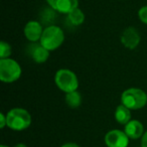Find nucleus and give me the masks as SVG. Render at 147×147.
<instances>
[{"label":"nucleus","instance_id":"f257e3e1","mask_svg":"<svg viewBox=\"0 0 147 147\" xmlns=\"http://www.w3.org/2000/svg\"><path fill=\"white\" fill-rule=\"evenodd\" d=\"M40 45L47 51H55L65 41L63 30L57 25H49L43 29L40 38Z\"/></svg>","mask_w":147,"mask_h":147},{"label":"nucleus","instance_id":"f03ea898","mask_svg":"<svg viewBox=\"0 0 147 147\" xmlns=\"http://www.w3.org/2000/svg\"><path fill=\"white\" fill-rule=\"evenodd\" d=\"M7 127L14 131H22L31 124V116L25 109L13 108L6 114Z\"/></svg>","mask_w":147,"mask_h":147},{"label":"nucleus","instance_id":"7ed1b4c3","mask_svg":"<svg viewBox=\"0 0 147 147\" xmlns=\"http://www.w3.org/2000/svg\"><path fill=\"white\" fill-rule=\"evenodd\" d=\"M121 103L130 110H139L147 104V94L139 88H129L121 95Z\"/></svg>","mask_w":147,"mask_h":147},{"label":"nucleus","instance_id":"20e7f679","mask_svg":"<svg viewBox=\"0 0 147 147\" xmlns=\"http://www.w3.org/2000/svg\"><path fill=\"white\" fill-rule=\"evenodd\" d=\"M55 83L57 87L65 94L78 91L79 80L73 71L69 69H61L55 75Z\"/></svg>","mask_w":147,"mask_h":147},{"label":"nucleus","instance_id":"39448f33","mask_svg":"<svg viewBox=\"0 0 147 147\" xmlns=\"http://www.w3.org/2000/svg\"><path fill=\"white\" fill-rule=\"evenodd\" d=\"M21 67L15 59H0V81L5 84L14 83L20 78Z\"/></svg>","mask_w":147,"mask_h":147},{"label":"nucleus","instance_id":"423d86ee","mask_svg":"<svg viewBox=\"0 0 147 147\" xmlns=\"http://www.w3.org/2000/svg\"><path fill=\"white\" fill-rule=\"evenodd\" d=\"M105 143L108 147H127L129 137L123 131L114 129L105 135Z\"/></svg>","mask_w":147,"mask_h":147},{"label":"nucleus","instance_id":"0eeeda50","mask_svg":"<svg viewBox=\"0 0 147 147\" xmlns=\"http://www.w3.org/2000/svg\"><path fill=\"white\" fill-rule=\"evenodd\" d=\"M121 42L126 49H134L138 47L140 43V33L138 32L135 27L129 26L124 29V31L121 34Z\"/></svg>","mask_w":147,"mask_h":147},{"label":"nucleus","instance_id":"6e6552de","mask_svg":"<svg viewBox=\"0 0 147 147\" xmlns=\"http://www.w3.org/2000/svg\"><path fill=\"white\" fill-rule=\"evenodd\" d=\"M47 3L57 12L69 14L74 9L78 8L79 0H45Z\"/></svg>","mask_w":147,"mask_h":147},{"label":"nucleus","instance_id":"1a4fd4ad","mask_svg":"<svg viewBox=\"0 0 147 147\" xmlns=\"http://www.w3.org/2000/svg\"><path fill=\"white\" fill-rule=\"evenodd\" d=\"M24 35L29 41L31 42H36L40 40L41 35H42L43 29L41 24L36 20H30L25 24L24 26Z\"/></svg>","mask_w":147,"mask_h":147},{"label":"nucleus","instance_id":"9d476101","mask_svg":"<svg viewBox=\"0 0 147 147\" xmlns=\"http://www.w3.org/2000/svg\"><path fill=\"white\" fill-rule=\"evenodd\" d=\"M124 132L130 139H138L144 134V127L138 120H131L125 125Z\"/></svg>","mask_w":147,"mask_h":147},{"label":"nucleus","instance_id":"9b49d317","mask_svg":"<svg viewBox=\"0 0 147 147\" xmlns=\"http://www.w3.org/2000/svg\"><path fill=\"white\" fill-rule=\"evenodd\" d=\"M30 55L32 59L37 63H43L47 61L49 57V51L39 45H30Z\"/></svg>","mask_w":147,"mask_h":147},{"label":"nucleus","instance_id":"f8f14e48","mask_svg":"<svg viewBox=\"0 0 147 147\" xmlns=\"http://www.w3.org/2000/svg\"><path fill=\"white\" fill-rule=\"evenodd\" d=\"M115 119L121 125H126L131 121V110L123 104L119 105L115 111Z\"/></svg>","mask_w":147,"mask_h":147},{"label":"nucleus","instance_id":"ddd939ff","mask_svg":"<svg viewBox=\"0 0 147 147\" xmlns=\"http://www.w3.org/2000/svg\"><path fill=\"white\" fill-rule=\"evenodd\" d=\"M65 103L69 108L76 109L78 107L81 106L82 104V96L78 91H75V92H71L65 94Z\"/></svg>","mask_w":147,"mask_h":147},{"label":"nucleus","instance_id":"4468645a","mask_svg":"<svg viewBox=\"0 0 147 147\" xmlns=\"http://www.w3.org/2000/svg\"><path fill=\"white\" fill-rule=\"evenodd\" d=\"M67 20L69 21V23H71L75 26H79V25L83 24L85 21V14L80 8L74 9L73 11L67 14Z\"/></svg>","mask_w":147,"mask_h":147},{"label":"nucleus","instance_id":"2eb2a0df","mask_svg":"<svg viewBox=\"0 0 147 147\" xmlns=\"http://www.w3.org/2000/svg\"><path fill=\"white\" fill-rule=\"evenodd\" d=\"M11 53H12V51H11L10 45L5 42V41H1L0 42V59H9Z\"/></svg>","mask_w":147,"mask_h":147},{"label":"nucleus","instance_id":"dca6fc26","mask_svg":"<svg viewBox=\"0 0 147 147\" xmlns=\"http://www.w3.org/2000/svg\"><path fill=\"white\" fill-rule=\"evenodd\" d=\"M138 17L140 21L144 24H147V6H142L138 10Z\"/></svg>","mask_w":147,"mask_h":147},{"label":"nucleus","instance_id":"f3484780","mask_svg":"<svg viewBox=\"0 0 147 147\" xmlns=\"http://www.w3.org/2000/svg\"><path fill=\"white\" fill-rule=\"evenodd\" d=\"M5 126H7L6 115H4L3 113H0V128L3 129Z\"/></svg>","mask_w":147,"mask_h":147},{"label":"nucleus","instance_id":"a211bd4d","mask_svg":"<svg viewBox=\"0 0 147 147\" xmlns=\"http://www.w3.org/2000/svg\"><path fill=\"white\" fill-rule=\"evenodd\" d=\"M141 147H147V131L141 137Z\"/></svg>","mask_w":147,"mask_h":147},{"label":"nucleus","instance_id":"6ab92c4d","mask_svg":"<svg viewBox=\"0 0 147 147\" xmlns=\"http://www.w3.org/2000/svg\"><path fill=\"white\" fill-rule=\"evenodd\" d=\"M61 147H80L77 143H73V142H69V143H65L63 144Z\"/></svg>","mask_w":147,"mask_h":147},{"label":"nucleus","instance_id":"aec40b11","mask_svg":"<svg viewBox=\"0 0 147 147\" xmlns=\"http://www.w3.org/2000/svg\"><path fill=\"white\" fill-rule=\"evenodd\" d=\"M13 147H27L25 144H23V143H18V144H16L15 146H13Z\"/></svg>","mask_w":147,"mask_h":147},{"label":"nucleus","instance_id":"412c9836","mask_svg":"<svg viewBox=\"0 0 147 147\" xmlns=\"http://www.w3.org/2000/svg\"><path fill=\"white\" fill-rule=\"evenodd\" d=\"M0 147H8V146H6V145H4V144H2Z\"/></svg>","mask_w":147,"mask_h":147}]
</instances>
